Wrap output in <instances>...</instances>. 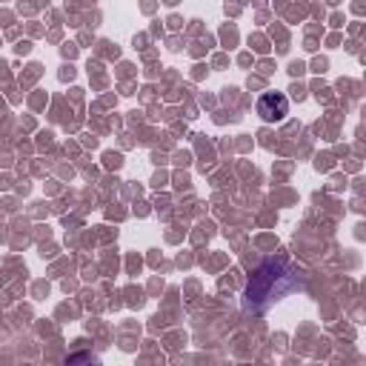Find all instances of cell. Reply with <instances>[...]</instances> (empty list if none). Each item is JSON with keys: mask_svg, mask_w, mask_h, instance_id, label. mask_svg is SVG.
I'll return each instance as SVG.
<instances>
[{"mask_svg": "<svg viewBox=\"0 0 366 366\" xmlns=\"http://www.w3.org/2000/svg\"><path fill=\"white\" fill-rule=\"evenodd\" d=\"M298 286V278L280 266V264H264L257 266L255 275L249 278L246 283V292H244V309H252V312H260L264 306H269L272 301H280L286 292H292Z\"/></svg>", "mask_w": 366, "mask_h": 366, "instance_id": "obj_1", "label": "cell"}, {"mask_svg": "<svg viewBox=\"0 0 366 366\" xmlns=\"http://www.w3.org/2000/svg\"><path fill=\"white\" fill-rule=\"evenodd\" d=\"M257 115H260V120H266V123H280L286 115H289V97H286L283 92H266V95H260V100H257Z\"/></svg>", "mask_w": 366, "mask_h": 366, "instance_id": "obj_2", "label": "cell"}, {"mask_svg": "<svg viewBox=\"0 0 366 366\" xmlns=\"http://www.w3.org/2000/svg\"><path fill=\"white\" fill-rule=\"evenodd\" d=\"M66 366H103L92 352H74L66 358Z\"/></svg>", "mask_w": 366, "mask_h": 366, "instance_id": "obj_3", "label": "cell"}]
</instances>
